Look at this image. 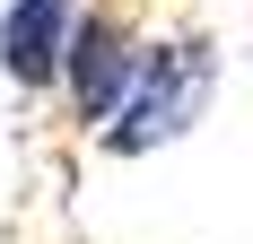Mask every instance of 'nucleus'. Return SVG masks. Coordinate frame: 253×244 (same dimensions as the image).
Segmentation results:
<instances>
[{"mask_svg":"<svg viewBox=\"0 0 253 244\" xmlns=\"http://www.w3.org/2000/svg\"><path fill=\"white\" fill-rule=\"evenodd\" d=\"M210 96H218V35L210 26H157L149 44H140V70H131L123 105H114V122L96 131L105 157H157V148H175L201 131Z\"/></svg>","mask_w":253,"mask_h":244,"instance_id":"f257e3e1","label":"nucleus"},{"mask_svg":"<svg viewBox=\"0 0 253 244\" xmlns=\"http://www.w3.org/2000/svg\"><path fill=\"white\" fill-rule=\"evenodd\" d=\"M140 44H149V26L131 0H79V26H70V52H61V79H52V96L70 114L79 140H96L114 105H123L131 70H140Z\"/></svg>","mask_w":253,"mask_h":244,"instance_id":"f03ea898","label":"nucleus"},{"mask_svg":"<svg viewBox=\"0 0 253 244\" xmlns=\"http://www.w3.org/2000/svg\"><path fill=\"white\" fill-rule=\"evenodd\" d=\"M70 26H79V0H9L0 9V70L18 96H52Z\"/></svg>","mask_w":253,"mask_h":244,"instance_id":"7ed1b4c3","label":"nucleus"}]
</instances>
